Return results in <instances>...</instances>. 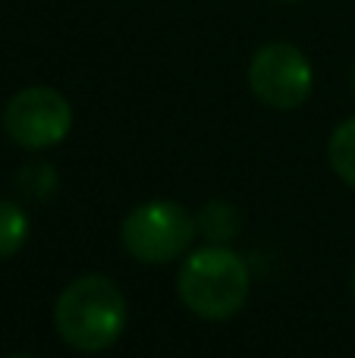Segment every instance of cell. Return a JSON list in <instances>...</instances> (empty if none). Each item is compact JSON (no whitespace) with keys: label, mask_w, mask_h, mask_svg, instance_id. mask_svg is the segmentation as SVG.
I'll return each instance as SVG.
<instances>
[{"label":"cell","mask_w":355,"mask_h":358,"mask_svg":"<svg viewBox=\"0 0 355 358\" xmlns=\"http://www.w3.org/2000/svg\"><path fill=\"white\" fill-rule=\"evenodd\" d=\"M126 296L110 277L88 273L60 292L54 324L63 343L79 352H104L126 330Z\"/></svg>","instance_id":"1"},{"label":"cell","mask_w":355,"mask_h":358,"mask_svg":"<svg viewBox=\"0 0 355 358\" xmlns=\"http://www.w3.org/2000/svg\"><path fill=\"white\" fill-rule=\"evenodd\" d=\"M176 292L201 321H230L249 302L252 271L233 248L208 245L180 267Z\"/></svg>","instance_id":"2"},{"label":"cell","mask_w":355,"mask_h":358,"mask_svg":"<svg viewBox=\"0 0 355 358\" xmlns=\"http://www.w3.org/2000/svg\"><path fill=\"white\" fill-rule=\"evenodd\" d=\"M195 217L176 201H145L119 227L123 248L142 264H170L195 239Z\"/></svg>","instance_id":"3"},{"label":"cell","mask_w":355,"mask_h":358,"mask_svg":"<svg viewBox=\"0 0 355 358\" xmlns=\"http://www.w3.org/2000/svg\"><path fill=\"white\" fill-rule=\"evenodd\" d=\"M249 88L274 110H296L312 98L314 73L308 57L289 41H270L249 63Z\"/></svg>","instance_id":"4"},{"label":"cell","mask_w":355,"mask_h":358,"mask_svg":"<svg viewBox=\"0 0 355 358\" xmlns=\"http://www.w3.org/2000/svg\"><path fill=\"white\" fill-rule=\"evenodd\" d=\"M69 129H73V107L50 85L22 88L3 107V132L19 148H54L69 136Z\"/></svg>","instance_id":"5"},{"label":"cell","mask_w":355,"mask_h":358,"mask_svg":"<svg viewBox=\"0 0 355 358\" xmlns=\"http://www.w3.org/2000/svg\"><path fill=\"white\" fill-rule=\"evenodd\" d=\"M195 227L201 229L205 239H211L214 245H226L230 239H236L242 229V214L236 204L230 201H208L195 217Z\"/></svg>","instance_id":"6"},{"label":"cell","mask_w":355,"mask_h":358,"mask_svg":"<svg viewBox=\"0 0 355 358\" xmlns=\"http://www.w3.org/2000/svg\"><path fill=\"white\" fill-rule=\"evenodd\" d=\"M327 157H331V167L337 170V176L355 189V117L333 129L331 142H327Z\"/></svg>","instance_id":"7"},{"label":"cell","mask_w":355,"mask_h":358,"mask_svg":"<svg viewBox=\"0 0 355 358\" xmlns=\"http://www.w3.org/2000/svg\"><path fill=\"white\" fill-rule=\"evenodd\" d=\"M29 239V217L16 201L0 198V261L13 258Z\"/></svg>","instance_id":"8"},{"label":"cell","mask_w":355,"mask_h":358,"mask_svg":"<svg viewBox=\"0 0 355 358\" xmlns=\"http://www.w3.org/2000/svg\"><path fill=\"white\" fill-rule=\"evenodd\" d=\"M16 185H19V192H22V195L44 201V198L54 195V189H57V173H54V167H50V164L31 161V164H25V167L16 173Z\"/></svg>","instance_id":"9"},{"label":"cell","mask_w":355,"mask_h":358,"mask_svg":"<svg viewBox=\"0 0 355 358\" xmlns=\"http://www.w3.org/2000/svg\"><path fill=\"white\" fill-rule=\"evenodd\" d=\"M10 358H35V355H10Z\"/></svg>","instance_id":"10"},{"label":"cell","mask_w":355,"mask_h":358,"mask_svg":"<svg viewBox=\"0 0 355 358\" xmlns=\"http://www.w3.org/2000/svg\"><path fill=\"white\" fill-rule=\"evenodd\" d=\"M352 296H355V271H352Z\"/></svg>","instance_id":"11"},{"label":"cell","mask_w":355,"mask_h":358,"mask_svg":"<svg viewBox=\"0 0 355 358\" xmlns=\"http://www.w3.org/2000/svg\"><path fill=\"white\" fill-rule=\"evenodd\" d=\"M352 88H355V66H352Z\"/></svg>","instance_id":"12"},{"label":"cell","mask_w":355,"mask_h":358,"mask_svg":"<svg viewBox=\"0 0 355 358\" xmlns=\"http://www.w3.org/2000/svg\"><path fill=\"white\" fill-rule=\"evenodd\" d=\"M283 3H299V0H283Z\"/></svg>","instance_id":"13"}]
</instances>
